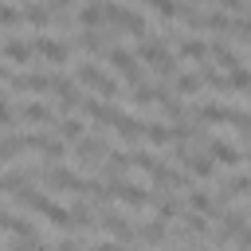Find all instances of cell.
<instances>
[{
    "mask_svg": "<svg viewBox=\"0 0 251 251\" xmlns=\"http://www.w3.org/2000/svg\"><path fill=\"white\" fill-rule=\"evenodd\" d=\"M137 59H145L157 75H165V78H173L176 75V59H173V51L161 43V39H153L149 31L145 35H137Z\"/></svg>",
    "mask_w": 251,
    "mask_h": 251,
    "instance_id": "obj_1",
    "label": "cell"
},
{
    "mask_svg": "<svg viewBox=\"0 0 251 251\" xmlns=\"http://www.w3.org/2000/svg\"><path fill=\"white\" fill-rule=\"evenodd\" d=\"M102 20H106L110 27H118V31H129V35H145V31H149L145 16L133 12V8H122L118 0H102Z\"/></svg>",
    "mask_w": 251,
    "mask_h": 251,
    "instance_id": "obj_2",
    "label": "cell"
},
{
    "mask_svg": "<svg viewBox=\"0 0 251 251\" xmlns=\"http://www.w3.org/2000/svg\"><path fill=\"white\" fill-rule=\"evenodd\" d=\"M129 165H137L153 184H165V188H180V184H184V176H180L176 169H169L165 161H157V157H149V153H129Z\"/></svg>",
    "mask_w": 251,
    "mask_h": 251,
    "instance_id": "obj_3",
    "label": "cell"
},
{
    "mask_svg": "<svg viewBox=\"0 0 251 251\" xmlns=\"http://www.w3.org/2000/svg\"><path fill=\"white\" fill-rule=\"evenodd\" d=\"M196 118L200 122H227V126H235L239 133L247 129V114L243 110H231V106H224V102H204V106H196Z\"/></svg>",
    "mask_w": 251,
    "mask_h": 251,
    "instance_id": "obj_4",
    "label": "cell"
},
{
    "mask_svg": "<svg viewBox=\"0 0 251 251\" xmlns=\"http://www.w3.org/2000/svg\"><path fill=\"white\" fill-rule=\"evenodd\" d=\"M106 192H110V200H122L126 208H149V204H153V196H149L145 188H137V184L122 180V176H110Z\"/></svg>",
    "mask_w": 251,
    "mask_h": 251,
    "instance_id": "obj_5",
    "label": "cell"
},
{
    "mask_svg": "<svg viewBox=\"0 0 251 251\" xmlns=\"http://www.w3.org/2000/svg\"><path fill=\"white\" fill-rule=\"evenodd\" d=\"M106 59H110V67H114L129 86L145 82V71L137 67V55H133V51H126V47H110V51H106Z\"/></svg>",
    "mask_w": 251,
    "mask_h": 251,
    "instance_id": "obj_6",
    "label": "cell"
},
{
    "mask_svg": "<svg viewBox=\"0 0 251 251\" xmlns=\"http://www.w3.org/2000/svg\"><path fill=\"white\" fill-rule=\"evenodd\" d=\"M78 82H82V86H90L98 98H110V102L118 98V82H114L106 71H98L94 63H82V67H78Z\"/></svg>",
    "mask_w": 251,
    "mask_h": 251,
    "instance_id": "obj_7",
    "label": "cell"
},
{
    "mask_svg": "<svg viewBox=\"0 0 251 251\" xmlns=\"http://www.w3.org/2000/svg\"><path fill=\"white\" fill-rule=\"evenodd\" d=\"M106 153H110V145H106L102 137H86V133H82V137H78V145H75V161H78V165H86V169H90V165L98 169Z\"/></svg>",
    "mask_w": 251,
    "mask_h": 251,
    "instance_id": "obj_8",
    "label": "cell"
},
{
    "mask_svg": "<svg viewBox=\"0 0 251 251\" xmlns=\"http://www.w3.org/2000/svg\"><path fill=\"white\" fill-rule=\"evenodd\" d=\"M31 55H39V59H47V63H67V59H71V47L59 43V39H51V35H39V39L31 43Z\"/></svg>",
    "mask_w": 251,
    "mask_h": 251,
    "instance_id": "obj_9",
    "label": "cell"
},
{
    "mask_svg": "<svg viewBox=\"0 0 251 251\" xmlns=\"http://www.w3.org/2000/svg\"><path fill=\"white\" fill-rule=\"evenodd\" d=\"M208 153L216 165H227V169H239L243 165V145H231V141H208Z\"/></svg>",
    "mask_w": 251,
    "mask_h": 251,
    "instance_id": "obj_10",
    "label": "cell"
},
{
    "mask_svg": "<svg viewBox=\"0 0 251 251\" xmlns=\"http://www.w3.org/2000/svg\"><path fill=\"white\" fill-rule=\"evenodd\" d=\"M78 106H82V114L90 118V122H98V126H110L114 122V114H118V106L110 102V98H78Z\"/></svg>",
    "mask_w": 251,
    "mask_h": 251,
    "instance_id": "obj_11",
    "label": "cell"
},
{
    "mask_svg": "<svg viewBox=\"0 0 251 251\" xmlns=\"http://www.w3.org/2000/svg\"><path fill=\"white\" fill-rule=\"evenodd\" d=\"M4 82L16 86V90H24V94H43V90H51V75H8Z\"/></svg>",
    "mask_w": 251,
    "mask_h": 251,
    "instance_id": "obj_12",
    "label": "cell"
},
{
    "mask_svg": "<svg viewBox=\"0 0 251 251\" xmlns=\"http://www.w3.org/2000/svg\"><path fill=\"white\" fill-rule=\"evenodd\" d=\"M110 126L118 129V137H122V141H137V137H141V129H145V122H141V118L122 114V110L114 114V122H110Z\"/></svg>",
    "mask_w": 251,
    "mask_h": 251,
    "instance_id": "obj_13",
    "label": "cell"
},
{
    "mask_svg": "<svg viewBox=\"0 0 251 251\" xmlns=\"http://www.w3.org/2000/svg\"><path fill=\"white\" fill-rule=\"evenodd\" d=\"M0 55H4L8 63H16V67H27V63H31V43H24V39H4Z\"/></svg>",
    "mask_w": 251,
    "mask_h": 251,
    "instance_id": "obj_14",
    "label": "cell"
},
{
    "mask_svg": "<svg viewBox=\"0 0 251 251\" xmlns=\"http://www.w3.org/2000/svg\"><path fill=\"white\" fill-rule=\"evenodd\" d=\"M51 90H55V98H59V106H63V110H75V106H78V98H82V94H78V86H75L71 78H51Z\"/></svg>",
    "mask_w": 251,
    "mask_h": 251,
    "instance_id": "obj_15",
    "label": "cell"
},
{
    "mask_svg": "<svg viewBox=\"0 0 251 251\" xmlns=\"http://www.w3.org/2000/svg\"><path fill=\"white\" fill-rule=\"evenodd\" d=\"M16 118H24V122H35V126H47V122H55V114H51L43 102H24Z\"/></svg>",
    "mask_w": 251,
    "mask_h": 251,
    "instance_id": "obj_16",
    "label": "cell"
},
{
    "mask_svg": "<svg viewBox=\"0 0 251 251\" xmlns=\"http://www.w3.org/2000/svg\"><path fill=\"white\" fill-rule=\"evenodd\" d=\"M20 20H24V24H35V27H47L55 16L47 12V4H24V8H20Z\"/></svg>",
    "mask_w": 251,
    "mask_h": 251,
    "instance_id": "obj_17",
    "label": "cell"
},
{
    "mask_svg": "<svg viewBox=\"0 0 251 251\" xmlns=\"http://www.w3.org/2000/svg\"><path fill=\"white\" fill-rule=\"evenodd\" d=\"M176 55H180V59H192V63H204V59H208V43H204V39H180Z\"/></svg>",
    "mask_w": 251,
    "mask_h": 251,
    "instance_id": "obj_18",
    "label": "cell"
},
{
    "mask_svg": "<svg viewBox=\"0 0 251 251\" xmlns=\"http://www.w3.org/2000/svg\"><path fill=\"white\" fill-rule=\"evenodd\" d=\"M55 133H59V141H78V137H82V122H78V118H59Z\"/></svg>",
    "mask_w": 251,
    "mask_h": 251,
    "instance_id": "obj_19",
    "label": "cell"
},
{
    "mask_svg": "<svg viewBox=\"0 0 251 251\" xmlns=\"http://www.w3.org/2000/svg\"><path fill=\"white\" fill-rule=\"evenodd\" d=\"M141 137H145V141H153V145H169V141H173V133H169L165 126H157V122H145Z\"/></svg>",
    "mask_w": 251,
    "mask_h": 251,
    "instance_id": "obj_20",
    "label": "cell"
},
{
    "mask_svg": "<svg viewBox=\"0 0 251 251\" xmlns=\"http://www.w3.org/2000/svg\"><path fill=\"white\" fill-rule=\"evenodd\" d=\"M24 149H27V145H24V133H20V137H4V141H0V161H16Z\"/></svg>",
    "mask_w": 251,
    "mask_h": 251,
    "instance_id": "obj_21",
    "label": "cell"
},
{
    "mask_svg": "<svg viewBox=\"0 0 251 251\" xmlns=\"http://www.w3.org/2000/svg\"><path fill=\"white\" fill-rule=\"evenodd\" d=\"M173 86H176L180 94H196L204 82H200V75H173Z\"/></svg>",
    "mask_w": 251,
    "mask_h": 251,
    "instance_id": "obj_22",
    "label": "cell"
},
{
    "mask_svg": "<svg viewBox=\"0 0 251 251\" xmlns=\"http://www.w3.org/2000/svg\"><path fill=\"white\" fill-rule=\"evenodd\" d=\"M192 208H196L200 216H216V200H212L208 192H192Z\"/></svg>",
    "mask_w": 251,
    "mask_h": 251,
    "instance_id": "obj_23",
    "label": "cell"
},
{
    "mask_svg": "<svg viewBox=\"0 0 251 251\" xmlns=\"http://www.w3.org/2000/svg\"><path fill=\"white\" fill-rule=\"evenodd\" d=\"M24 20H20V8H12V4H4L0 0V27H20Z\"/></svg>",
    "mask_w": 251,
    "mask_h": 251,
    "instance_id": "obj_24",
    "label": "cell"
},
{
    "mask_svg": "<svg viewBox=\"0 0 251 251\" xmlns=\"http://www.w3.org/2000/svg\"><path fill=\"white\" fill-rule=\"evenodd\" d=\"M176 212H180V200H176V196H161V204H157V216H161V220H173Z\"/></svg>",
    "mask_w": 251,
    "mask_h": 251,
    "instance_id": "obj_25",
    "label": "cell"
},
{
    "mask_svg": "<svg viewBox=\"0 0 251 251\" xmlns=\"http://www.w3.org/2000/svg\"><path fill=\"white\" fill-rule=\"evenodd\" d=\"M145 4H149L153 12H161V16H169V20H176V8H180L176 0H145Z\"/></svg>",
    "mask_w": 251,
    "mask_h": 251,
    "instance_id": "obj_26",
    "label": "cell"
},
{
    "mask_svg": "<svg viewBox=\"0 0 251 251\" xmlns=\"http://www.w3.org/2000/svg\"><path fill=\"white\" fill-rule=\"evenodd\" d=\"M141 239H149V243H161V239H165V227H161V220H157V224H145V227H141Z\"/></svg>",
    "mask_w": 251,
    "mask_h": 251,
    "instance_id": "obj_27",
    "label": "cell"
},
{
    "mask_svg": "<svg viewBox=\"0 0 251 251\" xmlns=\"http://www.w3.org/2000/svg\"><path fill=\"white\" fill-rule=\"evenodd\" d=\"M0 126H4V129H8V126H16V114H12V106H8L4 98H0Z\"/></svg>",
    "mask_w": 251,
    "mask_h": 251,
    "instance_id": "obj_28",
    "label": "cell"
},
{
    "mask_svg": "<svg viewBox=\"0 0 251 251\" xmlns=\"http://www.w3.org/2000/svg\"><path fill=\"white\" fill-rule=\"evenodd\" d=\"M47 12H51V16H55V12L67 16V12H71V0H47Z\"/></svg>",
    "mask_w": 251,
    "mask_h": 251,
    "instance_id": "obj_29",
    "label": "cell"
},
{
    "mask_svg": "<svg viewBox=\"0 0 251 251\" xmlns=\"http://www.w3.org/2000/svg\"><path fill=\"white\" fill-rule=\"evenodd\" d=\"M12 224H16V216L8 208H0V231H12Z\"/></svg>",
    "mask_w": 251,
    "mask_h": 251,
    "instance_id": "obj_30",
    "label": "cell"
}]
</instances>
